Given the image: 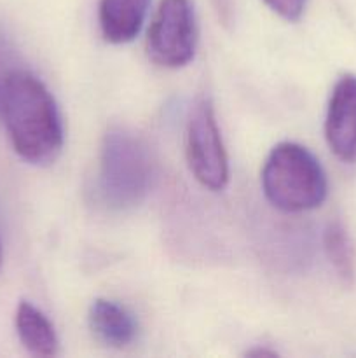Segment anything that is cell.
Segmentation results:
<instances>
[{
    "label": "cell",
    "instance_id": "cell-1",
    "mask_svg": "<svg viewBox=\"0 0 356 358\" xmlns=\"http://www.w3.org/2000/svg\"><path fill=\"white\" fill-rule=\"evenodd\" d=\"M0 122L23 161L47 166L59 157L65 128L51 91L0 34Z\"/></svg>",
    "mask_w": 356,
    "mask_h": 358
},
{
    "label": "cell",
    "instance_id": "cell-2",
    "mask_svg": "<svg viewBox=\"0 0 356 358\" xmlns=\"http://www.w3.org/2000/svg\"><path fill=\"white\" fill-rule=\"evenodd\" d=\"M154 161L149 145L126 128H110L103 136L98 187L108 208L128 210L149 194Z\"/></svg>",
    "mask_w": 356,
    "mask_h": 358
},
{
    "label": "cell",
    "instance_id": "cell-3",
    "mask_svg": "<svg viewBox=\"0 0 356 358\" xmlns=\"http://www.w3.org/2000/svg\"><path fill=\"white\" fill-rule=\"evenodd\" d=\"M262 189L272 206L297 213L314 210L325 201L327 175L309 149L281 142L269 152L262 168Z\"/></svg>",
    "mask_w": 356,
    "mask_h": 358
},
{
    "label": "cell",
    "instance_id": "cell-4",
    "mask_svg": "<svg viewBox=\"0 0 356 358\" xmlns=\"http://www.w3.org/2000/svg\"><path fill=\"white\" fill-rule=\"evenodd\" d=\"M185 154L192 175L202 187L222 191L229 182V159L208 98L192 107L185 131Z\"/></svg>",
    "mask_w": 356,
    "mask_h": 358
},
{
    "label": "cell",
    "instance_id": "cell-5",
    "mask_svg": "<svg viewBox=\"0 0 356 358\" xmlns=\"http://www.w3.org/2000/svg\"><path fill=\"white\" fill-rule=\"evenodd\" d=\"M198 23L191 0H161L147 37V51L154 63L180 69L194 58Z\"/></svg>",
    "mask_w": 356,
    "mask_h": 358
},
{
    "label": "cell",
    "instance_id": "cell-6",
    "mask_svg": "<svg viewBox=\"0 0 356 358\" xmlns=\"http://www.w3.org/2000/svg\"><path fill=\"white\" fill-rule=\"evenodd\" d=\"M325 136L339 159L356 161V76L353 73L335 83L325 119Z\"/></svg>",
    "mask_w": 356,
    "mask_h": 358
},
{
    "label": "cell",
    "instance_id": "cell-7",
    "mask_svg": "<svg viewBox=\"0 0 356 358\" xmlns=\"http://www.w3.org/2000/svg\"><path fill=\"white\" fill-rule=\"evenodd\" d=\"M87 320L93 334L101 343L114 348L131 345L138 334V322L135 315L126 306L110 299L93 301Z\"/></svg>",
    "mask_w": 356,
    "mask_h": 358
},
{
    "label": "cell",
    "instance_id": "cell-8",
    "mask_svg": "<svg viewBox=\"0 0 356 358\" xmlns=\"http://www.w3.org/2000/svg\"><path fill=\"white\" fill-rule=\"evenodd\" d=\"M150 0H100L98 20L103 37L112 44H128L145 23Z\"/></svg>",
    "mask_w": 356,
    "mask_h": 358
},
{
    "label": "cell",
    "instance_id": "cell-9",
    "mask_svg": "<svg viewBox=\"0 0 356 358\" xmlns=\"http://www.w3.org/2000/svg\"><path fill=\"white\" fill-rule=\"evenodd\" d=\"M16 332L31 355L54 357L59 352V339L49 318L28 301H21L16 310Z\"/></svg>",
    "mask_w": 356,
    "mask_h": 358
},
{
    "label": "cell",
    "instance_id": "cell-10",
    "mask_svg": "<svg viewBox=\"0 0 356 358\" xmlns=\"http://www.w3.org/2000/svg\"><path fill=\"white\" fill-rule=\"evenodd\" d=\"M323 245L330 264L344 283H351L355 278V248L348 231L339 220L330 222L325 229Z\"/></svg>",
    "mask_w": 356,
    "mask_h": 358
},
{
    "label": "cell",
    "instance_id": "cell-11",
    "mask_svg": "<svg viewBox=\"0 0 356 358\" xmlns=\"http://www.w3.org/2000/svg\"><path fill=\"white\" fill-rule=\"evenodd\" d=\"M265 6L286 21H299L306 10L307 0H264Z\"/></svg>",
    "mask_w": 356,
    "mask_h": 358
},
{
    "label": "cell",
    "instance_id": "cell-12",
    "mask_svg": "<svg viewBox=\"0 0 356 358\" xmlns=\"http://www.w3.org/2000/svg\"><path fill=\"white\" fill-rule=\"evenodd\" d=\"M246 355L250 357H276V352H271V350H251V352H246Z\"/></svg>",
    "mask_w": 356,
    "mask_h": 358
},
{
    "label": "cell",
    "instance_id": "cell-13",
    "mask_svg": "<svg viewBox=\"0 0 356 358\" xmlns=\"http://www.w3.org/2000/svg\"><path fill=\"white\" fill-rule=\"evenodd\" d=\"M0 266H2V245H0Z\"/></svg>",
    "mask_w": 356,
    "mask_h": 358
}]
</instances>
